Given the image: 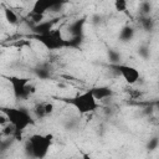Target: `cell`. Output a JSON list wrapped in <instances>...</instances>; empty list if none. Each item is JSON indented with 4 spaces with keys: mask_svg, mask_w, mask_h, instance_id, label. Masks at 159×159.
<instances>
[{
    "mask_svg": "<svg viewBox=\"0 0 159 159\" xmlns=\"http://www.w3.org/2000/svg\"><path fill=\"white\" fill-rule=\"evenodd\" d=\"M133 36H134V30H133V27H130V26H124V27L120 30V32H119V39H120V41H123V42L130 41V40L133 39Z\"/></svg>",
    "mask_w": 159,
    "mask_h": 159,
    "instance_id": "obj_11",
    "label": "cell"
},
{
    "mask_svg": "<svg viewBox=\"0 0 159 159\" xmlns=\"http://www.w3.org/2000/svg\"><path fill=\"white\" fill-rule=\"evenodd\" d=\"M139 9H140V12H142V15H143V16H148V15L150 14L152 6H150V4H149L148 1H144V2H142V4H140Z\"/></svg>",
    "mask_w": 159,
    "mask_h": 159,
    "instance_id": "obj_18",
    "label": "cell"
},
{
    "mask_svg": "<svg viewBox=\"0 0 159 159\" xmlns=\"http://www.w3.org/2000/svg\"><path fill=\"white\" fill-rule=\"evenodd\" d=\"M84 19H78L76 21H73L70 26H68V31L72 34V36H81L83 32V26H84Z\"/></svg>",
    "mask_w": 159,
    "mask_h": 159,
    "instance_id": "obj_10",
    "label": "cell"
},
{
    "mask_svg": "<svg viewBox=\"0 0 159 159\" xmlns=\"http://www.w3.org/2000/svg\"><path fill=\"white\" fill-rule=\"evenodd\" d=\"M9 82L11 84L14 96L16 99H26L30 94L35 92V86L30 83V80L26 77H9Z\"/></svg>",
    "mask_w": 159,
    "mask_h": 159,
    "instance_id": "obj_5",
    "label": "cell"
},
{
    "mask_svg": "<svg viewBox=\"0 0 159 159\" xmlns=\"http://www.w3.org/2000/svg\"><path fill=\"white\" fill-rule=\"evenodd\" d=\"M53 4H55V0H35L32 9H31V12L45 15L46 11L52 10Z\"/></svg>",
    "mask_w": 159,
    "mask_h": 159,
    "instance_id": "obj_7",
    "label": "cell"
},
{
    "mask_svg": "<svg viewBox=\"0 0 159 159\" xmlns=\"http://www.w3.org/2000/svg\"><path fill=\"white\" fill-rule=\"evenodd\" d=\"M1 109V108H0ZM4 114L7 117V120L15 127L16 130H25L30 124H34L31 114L25 108H2Z\"/></svg>",
    "mask_w": 159,
    "mask_h": 159,
    "instance_id": "obj_3",
    "label": "cell"
},
{
    "mask_svg": "<svg viewBox=\"0 0 159 159\" xmlns=\"http://www.w3.org/2000/svg\"><path fill=\"white\" fill-rule=\"evenodd\" d=\"M52 134H31L25 144L26 154L34 158H45L52 144Z\"/></svg>",
    "mask_w": 159,
    "mask_h": 159,
    "instance_id": "obj_1",
    "label": "cell"
},
{
    "mask_svg": "<svg viewBox=\"0 0 159 159\" xmlns=\"http://www.w3.org/2000/svg\"><path fill=\"white\" fill-rule=\"evenodd\" d=\"M35 73H36V76H37L39 78H41V80H46V78L50 77V71H48V68L39 67V68L35 70Z\"/></svg>",
    "mask_w": 159,
    "mask_h": 159,
    "instance_id": "obj_15",
    "label": "cell"
},
{
    "mask_svg": "<svg viewBox=\"0 0 159 159\" xmlns=\"http://www.w3.org/2000/svg\"><path fill=\"white\" fill-rule=\"evenodd\" d=\"M142 26H143V29L145 31H152L154 29V21H153V19L149 17V16H144L142 19Z\"/></svg>",
    "mask_w": 159,
    "mask_h": 159,
    "instance_id": "obj_13",
    "label": "cell"
},
{
    "mask_svg": "<svg viewBox=\"0 0 159 159\" xmlns=\"http://www.w3.org/2000/svg\"><path fill=\"white\" fill-rule=\"evenodd\" d=\"M108 57H109V61H111L112 63H117V62L120 60V55H119L117 51H114V50H109Z\"/></svg>",
    "mask_w": 159,
    "mask_h": 159,
    "instance_id": "obj_19",
    "label": "cell"
},
{
    "mask_svg": "<svg viewBox=\"0 0 159 159\" xmlns=\"http://www.w3.org/2000/svg\"><path fill=\"white\" fill-rule=\"evenodd\" d=\"M138 53H139L142 57L147 58V57L149 56V50H148V47H147V46H143V47H140V48L138 50Z\"/></svg>",
    "mask_w": 159,
    "mask_h": 159,
    "instance_id": "obj_23",
    "label": "cell"
},
{
    "mask_svg": "<svg viewBox=\"0 0 159 159\" xmlns=\"http://www.w3.org/2000/svg\"><path fill=\"white\" fill-rule=\"evenodd\" d=\"M114 9L118 12H124L127 10V0H114Z\"/></svg>",
    "mask_w": 159,
    "mask_h": 159,
    "instance_id": "obj_17",
    "label": "cell"
},
{
    "mask_svg": "<svg viewBox=\"0 0 159 159\" xmlns=\"http://www.w3.org/2000/svg\"><path fill=\"white\" fill-rule=\"evenodd\" d=\"M112 68H114L128 84H134L138 82L140 73L138 68L129 66V65H119V63H112Z\"/></svg>",
    "mask_w": 159,
    "mask_h": 159,
    "instance_id": "obj_6",
    "label": "cell"
},
{
    "mask_svg": "<svg viewBox=\"0 0 159 159\" xmlns=\"http://www.w3.org/2000/svg\"><path fill=\"white\" fill-rule=\"evenodd\" d=\"M35 39L47 50H61L67 47V40L62 37V32L58 29H52L45 34L35 35Z\"/></svg>",
    "mask_w": 159,
    "mask_h": 159,
    "instance_id": "obj_4",
    "label": "cell"
},
{
    "mask_svg": "<svg viewBox=\"0 0 159 159\" xmlns=\"http://www.w3.org/2000/svg\"><path fill=\"white\" fill-rule=\"evenodd\" d=\"M1 142H2V133L0 132V143H1Z\"/></svg>",
    "mask_w": 159,
    "mask_h": 159,
    "instance_id": "obj_24",
    "label": "cell"
},
{
    "mask_svg": "<svg viewBox=\"0 0 159 159\" xmlns=\"http://www.w3.org/2000/svg\"><path fill=\"white\" fill-rule=\"evenodd\" d=\"M14 132H15V127H14L10 122H9V123H6V124L4 125V128H2V130H1L2 135H5V137L14 135Z\"/></svg>",
    "mask_w": 159,
    "mask_h": 159,
    "instance_id": "obj_16",
    "label": "cell"
},
{
    "mask_svg": "<svg viewBox=\"0 0 159 159\" xmlns=\"http://www.w3.org/2000/svg\"><path fill=\"white\" fill-rule=\"evenodd\" d=\"M70 106H72L80 114H88L94 112L98 108L97 99L92 94L91 89H87L80 94H76L71 98L65 99Z\"/></svg>",
    "mask_w": 159,
    "mask_h": 159,
    "instance_id": "obj_2",
    "label": "cell"
},
{
    "mask_svg": "<svg viewBox=\"0 0 159 159\" xmlns=\"http://www.w3.org/2000/svg\"><path fill=\"white\" fill-rule=\"evenodd\" d=\"M53 109H55L53 103H51V102H46V103H45V114H46V116L51 114V113L53 112Z\"/></svg>",
    "mask_w": 159,
    "mask_h": 159,
    "instance_id": "obj_22",
    "label": "cell"
},
{
    "mask_svg": "<svg viewBox=\"0 0 159 159\" xmlns=\"http://www.w3.org/2000/svg\"><path fill=\"white\" fill-rule=\"evenodd\" d=\"M91 92L92 94L94 96V98L98 101V99H104V98H109L112 94H113V91L109 88V87H93L91 88Z\"/></svg>",
    "mask_w": 159,
    "mask_h": 159,
    "instance_id": "obj_8",
    "label": "cell"
},
{
    "mask_svg": "<svg viewBox=\"0 0 159 159\" xmlns=\"http://www.w3.org/2000/svg\"><path fill=\"white\" fill-rule=\"evenodd\" d=\"M158 145H159V140H158L157 137H154V138L149 139V143H148L147 148H148L149 150H155V149L158 148Z\"/></svg>",
    "mask_w": 159,
    "mask_h": 159,
    "instance_id": "obj_20",
    "label": "cell"
},
{
    "mask_svg": "<svg viewBox=\"0 0 159 159\" xmlns=\"http://www.w3.org/2000/svg\"><path fill=\"white\" fill-rule=\"evenodd\" d=\"M4 16H5V20L7 24L10 25H16L19 19H17V15L15 14V11L10 7H5L4 9Z\"/></svg>",
    "mask_w": 159,
    "mask_h": 159,
    "instance_id": "obj_12",
    "label": "cell"
},
{
    "mask_svg": "<svg viewBox=\"0 0 159 159\" xmlns=\"http://www.w3.org/2000/svg\"><path fill=\"white\" fill-rule=\"evenodd\" d=\"M30 16H31L32 21H34L35 25H36V24L43 21V16H45V15H42V14H32V12H30Z\"/></svg>",
    "mask_w": 159,
    "mask_h": 159,
    "instance_id": "obj_21",
    "label": "cell"
},
{
    "mask_svg": "<svg viewBox=\"0 0 159 159\" xmlns=\"http://www.w3.org/2000/svg\"><path fill=\"white\" fill-rule=\"evenodd\" d=\"M55 21H41L36 25H34L32 27V31L35 35H41V34H45L50 30H52V26H53Z\"/></svg>",
    "mask_w": 159,
    "mask_h": 159,
    "instance_id": "obj_9",
    "label": "cell"
},
{
    "mask_svg": "<svg viewBox=\"0 0 159 159\" xmlns=\"http://www.w3.org/2000/svg\"><path fill=\"white\" fill-rule=\"evenodd\" d=\"M34 113L35 116L40 119V118H43L46 114H45V103H37L35 107H34Z\"/></svg>",
    "mask_w": 159,
    "mask_h": 159,
    "instance_id": "obj_14",
    "label": "cell"
}]
</instances>
